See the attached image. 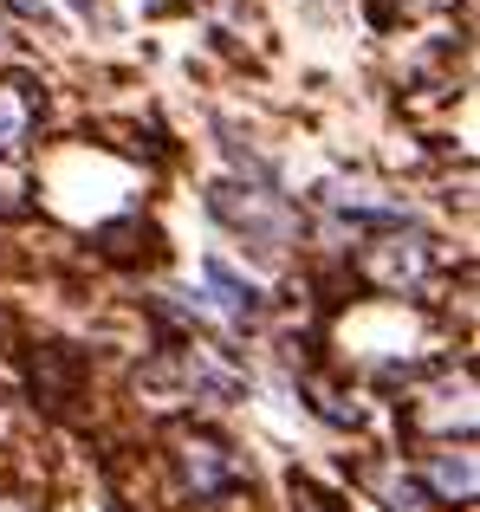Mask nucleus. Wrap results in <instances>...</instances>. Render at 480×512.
I'll return each instance as SVG.
<instances>
[{
	"label": "nucleus",
	"mask_w": 480,
	"mask_h": 512,
	"mask_svg": "<svg viewBox=\"0 0 480 512\" xmlns=\"http://www.w3.org/2000/svg\"><path fill=\"white\" fill-rule=\"evenodd\" d=\"M208 208H215V221H228L234 234H247L260 253H286L292 234H299V221H292V208L279 195H266V188H240V182H221L215 195H208Z\"/></svg>",
	"instance_id": "f257e3e1"
},
{
	"label": "nucleus",
	"mask_w": 480,
	"mask_h": 512,
	"mask_svg": "<svg viewBox=\"0 0 480 512\" xmlns=\"http://www.w3.org/2000/svg\"><path fill=\"white\" fill-rule=\"evenodd\" d=\"M429 240L422 234H403V227H390V234H377L364 253H357V266H364V279L370 286H383V292H416L422 279H429Z\"/></svg>",
	"instance_id": "f03ea898"
},
{
	"label": "nucleus",
	"mask_w": 480,
	"mask_h": 512,
	"mask_svg": "<svg viewBox=\"0 0 480 512\" xmlns=\"http://www.w3.org/2000/svg\"><path fill=\"white\" fill-rule=\"evenodd\" d=\"M176 461H182V480H189L195 493H228L240 480V461L228 454V441H215V435H182Z\"/></svg>",
	"instance_id": "7ed1b4c3"
},
{
	"label": "nucleus",
	"mask_w": 480,
	"mask_h": 512,
	"mask_svg": "<svg viewBox=\"0 0 480 512\" xmlns=\"http://www.w3.org/2000/svg\"><path fill=\"white\" fill-rule=\"evenodd\" d=\"M422 480H429V493H442V500L468 506V500H474V487H480L474 448L461 441V448H435V454H422Z\"/></svg>",
	"instance_id": "20e7f679"
},
{
	"label": "nucleus",
	"mask_w": 480,
	"mask_h": 512,
	"mask_svg": "<svg viewBox=\"0 0 480 512\" xmlns=\"http://www.w3.org/2000/svg\"><path fill=\"white\" fill-rule=\"evenodd\" d=\"M325 208L331 214H351V221H383V227H403V201L396 195H377L364 182H325Z\"/></svg>",
	"instance_id": "39448f33"
},
{
	"label": "nucleus",
	"mask_w": 480,
	"mask_h": 512,
	"mask_svg": "<svg viewBox=\"0 0 480 512\" xmlns=\"http://www.w3.org/2000/svg\"><path fill=\"white\" fill-rule=\"evenodd\" d=\"M422 402H435V409H416V415H409L416 428H435V435H448V428H474V383H468V376H461V383H455V376H448V383H435Z\"/></svg>",
	"instance_id": "423d86ee"
},
{
	"label": "nucleus",
	"mask_w": 480,
	"mask_h": 512,
	"mask_svg": "<svg viewBox=\"0 0 480 512\" xmlns=\"http://www.w3.org/2000/svg\"><path fill=\"white\" fill-rule=\"evenodd\" d=\"M202 279H208V305H215L228 325H253V312H260V292H253L228 260H208V266H202Z\"/></svg>",
	"instance_id": "0eeeda50"
},
{
	"label": "nucleus",
	"mask_w": 480,
	"mask_h": 512,
	"mask_svg": "<svg viewBox=\"0 0 480 512\" xmlns=\"http://www.w3.org/2000/svg\"><path fill=\"white\" fill-rule=\"evenodd\" d=\"M370 487L383 493V506H390V512H429V506H422V487H416V480L390 474V467H377V474H370Z\"/></svg>",
	"instance_id": "6e6552de"
},
{
	"label": "nucleus",
	"mask_w": 480,
	"mask_h": 512,
	"mask_svg": "<svg viewBox=\"0 0 480 512\" xmlns=\"http://www.w3.org/2000/svg\"><path fill=\"white\" fill-rule=\"evenodd\" d=\"M20 137H26V98L0 85V150H13Z\"/></svg>",
	"instance_id": "1a4fd4ad"
},
{
	"label": "nucleus",
	"mask_w": 480,
	"mask_h": 512,
	"mask_svg": "<svg viewBox=\"0 0 480 512\" xmlns=\"http://www.w3.org/2000/svg\"><path fill=\"white\" fill-rule=\"evenodd\" d=\"M13 208H20V175L0 169V214H13Z\"/></svg>",
	"instance_id": "9d476101"
},
{
	"label": "nucleus",
	"mask_w": 480,
	"mask_h": 512,
	"mask_svg": "<svg viewBox=\"0 0 480 512\" xmlns=\"http://www.w3.org/2000/svg\"><path fill=\"white\" fill-rule=\"evenodd\" d=\"M0 512H26V506H13V500H0Z\"/></svg>",
	"instance_id": "9b49d317"
}]
</instances>
